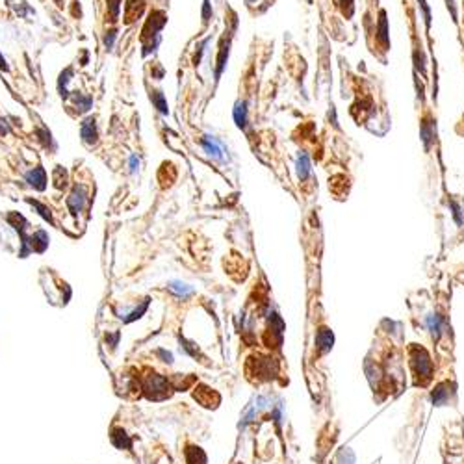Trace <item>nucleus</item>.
<instances>
[{
    "instance_id": "f257e3e1",
    "label": "nucleus",
    "mask_w": 464,
    "mask_h": 464,
    "mask_svg": "<svg viewBox=\"0 0 464 464\" xmlns=\"http://www.w3.org/2000/svg\"><path fill=\"white\" fill-rule=\"evenodd\" d=\"M409 357H411L412 372L416 375V384H427L429 379H431V360H429V355L425 353V349H422L418 345H412Z\"/></svg>"
},
{
    "instance_id": "f03ea898",
    "label": "nucleus",
    "mask_w": 464,
    "mask_h": 464,
    "mask_svg": "<svg viewBox=\"0 0 464 464\" xmlns=\"http://www.w3.org/2000/svg\"><path fill=\"white\" fill-rule=\"evenodd\" d=\"M199 143H201L203 151H205L210 158H213V160H225V147H223V143H221L215 136L205 134V136L201 137Z\"/></svg>"
},
{
    "instance_id": "7ed1b4c3",
    "label": "nucleus",
    "mask_w": 464,
    "mask_h": 464,
    "mask_svg": "<svg viewBox=\"0 0 464 464\" xmlns=\"http://www.w3.org/2000/svg\"><path fill=\"white\" fill-rule=\"evenodd\" d=\"M80 136H82V141H84L87 147L97 143V137H99V132H97V121L95 117H87L82 121L80 125Z\"/></svg>"
},
{
    "instance_id": "20e7f679",
    "label": "nucleus",
    "mask_w": 464,
    "mask_h": 464,
    "mask_svg": "<svg viewBox=\"0 0 464 464\" xmlns=\"http://www.w3.org/2000/svg\"><path fill=\"white\" fill-rule=\"evenodd\" d=\"M420 136H422V141L425 145V151L431 149V145L436 141V125L431 117H423L422 119V125H420Z\"/></svg>"
},
{
    "instance_id": "39448f33",
    "label": "nucleus",
    "mask_w": 464,
    "mask_h": 464,
    "mask_svg": "<svg viewBox=\"0 0 464 464\" xmlns=\"http://www.w3.org/2000/svg\"><path fill=\"white\" fill-rule=\"evenodd\" d=\"M85 201H87V193H85V190L82 188V186H76L75 190H73V193L69 195L67 206L71 208V212L73 213H80L82 210H84Z\"/></svg>"
},
{
    "instance_id": "423d86ee",
    "label": "nucleus",
    "mask_w": 464,
    "mask_h": 464,
    "mask_svg": "<svg viewBox=\"0 0 464 464\" xmlns=\"http://www.w3.org/2000/svg\"><path fill=\"white\" fill-rule=\"evenodd\" d=\"M24 178H26V182L30 184L34 190L43 191L46 188V173L43 168H34L32 171L26 173Z\"/></svg>"
},
{
    "instance_id": "0eeeda50",
    "label": "nucleus",
    "mask_w": 464,
    "mask_h": 464,
    "mask_svg": "<svg viewBox=\"0 0 464 464\" xmlns=\"http://www.w3.org/2000/svg\"><path fill=\"white\" fill-rule=\"evenodd\" d=\"M232 117H234V123H236L238 128L244 130L247 127L249 117H247V102L245 100H236L234 110H232Z\"/></svg>"
},
{
    "instance_id": "6e6552de",
    "label": "nucleus",
    "mask_w": 464,
    "mask_h": 464,
    "mask_svg": "<svg viewBox=\"0 0 464 464\" xmlns=\"http://www.w3.org/2000/svg\"><path fill=\"white\" fill-rule=\"evenodd\" d=\"M228 52H230V41L223 43L219 48V52H217V60H215V80H219L225 67H227Z\"/></svg>"
},
{
    "instance_id": "1a4fd4ad",
    "label": "nucleus",
    "mask_w": 464,
    "mask_h": 464,
    "mask_svg": "<svg viewBox=\"0 0 464 464\" xmlns=\"http://www.w3.org/2000/svg\"><path fill=\"white\" fill-rule=\"evenodd\" d=\"M295 169H297V176H299V180H301V182H304V180L310 176L312 169H310V160H308V154L301 152V154L297 156Z\"/></svg>"
},
{
    "instance_id": "9d476101",
    "label": "nucleus",
    "mask_w": 464,
    "mask_h": 464,
    "mask_svg": "<svg viewBox=\"0 0 464 464\" xmlns=\"http://www.w3.org/2000/svg\"><path fill=\"white\" fill-rule=\"evenodd\" d=\"M71 76H73V67H67L60 75V78H58V91H60V95L63 97V99H65V97H69L67 84L71 82Z\"/></svg>"
},
{
    "instance_id": "9b49d317",
    "label": "nucleus",
    "mask_w": 464,
    "mask_h": 464,
    "mask_svg": "<svg viewBox=\"0 0 464 464\" xmlns=\"http://www.w3.org/2000/svg\"><path fill=\"white\" fill-rule=\"evenodd\" d=\"M448 388H449V382H442V384H438V386H436V390L433 392V401H434V405H444V403H448V399H449Z\"/></svg>"
},
{
    "instance_id": "f8f14e48",
    "label": "nucleus",
    "mask_w": 464,
    "mask_h": 464,
    "mask_svg": "<svg viewBox=\"0 0 464 464\" xmlns=\"http://www.w3.org/2000/svg\"><path fill=\"white\" fill-rule=\"evenodd\" d=\"M151 100H152V104L158 108V112H160V114H164V115L169 114L168 100H166V97H164V93L162 91H158V89H156V91H151Z\"/></svg>"
},
{
    "instance_id": "ddd939ff",
    "label": "nucleus",
    "mask_w": 464,
    "mask_h": 464,
    "mask_svg": "<svg viewBox=\"0 0 464 464\" xmlns=\"http://www.w3.org/2000/svg\"><path fill=\"white\" fill-rule=\"evenodd\" d=\"M30 242H32L30 245H32V249H34V251H38V244H41V249L45 251L46 245H48V236H46L45 230H38V232L30 238Z\"/></svg>"
},
{
    "instance_id": "4468645a",
    "label": "nucleus",
    "mask_w": 464,
    "mask_h": 464,
    "mask_svg": "<svg viewBox=\"0 0 464 464\" xmlns=\"http://www.w3.org/2000/svg\"><path fill=\"white\" fill-rule=\"evenodd\" d=\"M73 100H75V104L78 108H80V112H87L89 108H91V97H84L82 93H78V91H75L73 93Z\"/></svg>"
},
{
    "instance_id": "2eb2a0df",
    "label": "nucleus",
    "mask_w": 464,
    "mask_h": 464,
    "mask_svg": "<svg viewBox=\"0 0 464 464\" xmlns=\"http://www.w3.org/2000/svg\"><path fill=\"white\" fill-rule=\"evenodd\" d=\"M208 43H210V38H206L201 45H199L197 52H195V56H193V65L195 67H199V63H201V58H203V54L206 52V46H208Z\"/></svg>"
},
{
    "instance_id": "dca6fc26",
    "label": "nucleus",
    "mask_w": 464,
    "mask_h": 464,
    "mask_svg": "<svg viewBox=\"0 0 464 464\" xmlns=\"http://www.w3.org/2000/svg\"><path fill=\"white\" fill-rule=\"evenodd\" d=\"M28 203H30L32 206H36V208L39 210V213H41L46 221H52V213H50V210H48L46 206H43L41 203H38V201H28Z\"/></svg>"
},
{
    "instance_id": "f3484780",
    "label": "nucleus",
    "mask_w": 464,
    "mask_h": 464,
    "mask_svg": "<svg viewBox=\"0 0 464 464\" xmlns=\"http://www.w3.org/2000/svg\"><path fill=\"white\" fill-rule=\"evenodd\" d=\"M429 329H431V333H433V336H438V333H440V320H438V316H429Z\"/></svg>"
},
{
    "instance_id": "a211bd4d",
    "label": "nucleus",
    "mask_w": 464,
    "mask_h": 464,
    "mask_svg": "<svg viewBox=\"0 0 464 464\" xmlns=\"http://www.w3.org/2000/svg\"><path fill=\"white\" fill-rule=\"evenodd\" d=\"M169 288L173 290V292H176V294H191V288H188L182 282H171Z\"/></svg>"
},
{
    "instance_id": "6ab92c4d",
    "label": "nucleus",
    "mask_w": 464,
    "mask_h": 464,
    "mask_svg": "<svg viewBox=\"0 0 464 464\" xmlns=\"http://www.w3.org/2000/svg\"><path fill=\"white\" fill-rule=\"evenodd\" d=\"M212 17V8H210V0H205V6H203V23H208Z\"/></svg>"
},
{
    "instance_id": "aec40b11",
    "label": "nucleus",
    "mask_w": 464,
    "mask_h": 464,
    "mask_svg": "<svg viewBox=\"0 0 464 464\" xmlns=\"http://www.w3.org/2000/svg\"><path fill=\"white\" fill-rule=\"evenodd\" d=\"M115 38H117V32L115 30H112V32H108V36H104V46H106L108 50L114 46V41H115Z\"/></svg>"
},
{
    "instance_id": "412c9836",
    "label": "nucleus",
    "mask_w": 464,
    "mask_h": 464,
    "mask_svg": "<svg viewBox=\"0 0 464 464\" xmlns=\"http://www.w3.org/2000/svg\"><path fill=\"white\" fill-rule=\"evenodd\" d=\"M119 2H121V0H108V4H110V8H112L114 21H115V17H117V13H119Z\"/></svg>"
},
{
    "instance_id": "4be33fe9",
    "label": "nucleus",
    "mask_w": 464,
    "mask_h": 464,
    "mask_svg": "<svg viewBox=\"0 0 464 464\" xmlns=\"http://www.w3.org/2000/svg\"><path fill=\"white\" fill-rule=\"evenodd\" d=\"M137 158L136 156H130V173H136V169H137Z\"/></svg>"
},
{
    "instance_id": "5701e85b",
    "label": "nucleus",
    "mask_w": 464,
    "mask_h": 464,
    "mask_svg": "<svg viewBox=\"0 0 464 464\" xmlns=\"http://www.w3.org/2000/svg\"><path fill=\"white\" fill-rule=\"evenodd\" d=\"M8 132H9L8 123L4 121V119H0V136H2V134H8Z\"/></svg>"
},
{
    "instance_id": "b1692460",
    "label": "nucleus",
    "mask_w": 464,
    "mask_h": 464,
    "mask_svg": "<svg viewBox=\"0 0 464 464\" xmlns=\"http://www.w3.org/2000/svg\"><path fill=\"white\" fill-rule=\"evenodd\" d=\"M0 69H2V71H8V63H6V58H4L2 54H0Z\"/></svg>"
}]
</instances>
